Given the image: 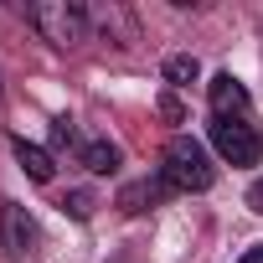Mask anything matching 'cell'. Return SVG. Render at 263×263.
<instances>
[{"label":"cell","instance_id":"cell-3","mask_svg":"<svg viewBox=\"0 0 263 263\" xmlns=\"http://www.w3.org/2000/svg\"><path fill=\"white\" fill-rule=\"evenodd\" d=\"M212 150L227 165H258L263 155V129L253 124V114H232V119H212Z\"/></svg>","mask_w":263,"mask_h":263},{"label":"cell","instance_id":"cell-10","mask_svg":"<svg viewBox=\"0 0 263 263\" xmlns=\"http://www.w3.org/2000/svg\"><path fill=\"white\" fill-rule=\"evenodd\" d=\"M62 212H72L78 222H88V217H93V196H88V191H67V196H62Z\"/></svg>","mask_w":263,"mask_h":263},{"label":"cell","instance_id":"cell-11","mask_svg":"<svg viewBox=\"0 0 263 263\" xmlns=\"http://www.w3.org/2000/svg\"><path fill=\"white\" fill-rule=\"evenodd\" d=\"M248 206L263 217V181H253V186H248Z\"/></svg>","mask_w":263,"mask_h":263},{"label":"cell","instance_id":"cell-1","mask_svg":"<svg viewBox=\"0 0 263 263\" xmlns=\"http://www.w3.org/2000/svg\"><path fill=\"white\" fill-rule=\"evenodd\" d=\"M160 181H165L171 191H181V196H191V191H212L217 165H212V155H206L201 140L176 135V140L165 145V155H160Z\"/></svg>","mask_w":263,"mask_h":263},{"label":"cell","instance_id":"cell-2","mask_svg":"<svg viewBox=\"0 0 263 263\" xmlns=\"http://www.w3.org/2000/svg\"><path fill=\"white\" fill-rule=\"evenodd\" d=\"M26 21L36 26L42 42H52V47H78V42H88L93 11L78 6V0H36V6H26Z\"/></svg>","mask_w":263,"mask_h":263},{"label":"cell","instance_id":"cell-6","mask_svg":"<svg viewBox=\"0 0 263 263\" xmlns=\"http://www.w3.org/2000/svg\"><path fill=\"white\" fill-rule=\"evenodd\" d=\"M72 150H78V160H83L93 176H114V171H119V150H114L103 135H78Z\"/></svg>","mask_w":263,"mask_h":263},{"label":"cell","instance_id":"cell-7","mask_svg":"<svg viewBox=\"0 0 263 263\" xmlns=\"http://www.w3.org/2000/svg\"><path fill=\"white\" fill-rule=\"evenodd\" d=\"M160 196H171L165 181H135V186H124V191H119V206H124V212H150Z\"/></svg>","mask_w":263,"mask_h":263},{"label":"cell","instance_id":"cell-8","mask_svg":"<svg viewBox=\"0 0 263 263\" xmlns=\"http://www.w3.org/2000/svg\"><path fill=\"white\" fill-rule=\"evenodd\" d=\"M16 160H21V171L31 176V181H52V155L42 150V145H31V140H16Z\"/></svg>","mask_w":263,"mask_h":263},{"label":"cell","instance_id":"cell-4","mask_svg":"<svg viewBox=\"0 0 263 263\" xmlns=\"http://www.w3.org/2000/svg\"><path fill=\"white\" fill-rule=\"evenodd\" d=\"M0 242H6L11 258H31V253L42 248V227H36V217H31L21 201H6V206H0Z\"/></svg>","mask_w":263,"mask_h":263},{"label":"cell","instance_id":"cell-9","mask_svg":"<svg viewBox=\"0 0 263 263\" xmlns=\"http://www.w3.org/2000/svg\"><path fill=\"white\" fill-rule=\"evenodd\" d=\"M196 78H201L196 57H186V52H181V57H171V62H165V83H171V88H191Z\"/></svg>","mask_w":263,"mask_h":263},{"label":"cell","instance_id":"cell-5","mask_svg":"<svg viewBox=\"0 0 263 263\" xmlns=\"http://www.w3.org/2000/svg\"><path fill=\"white\" fill-rule=\"evenodd\" d=\"M206 98H212V119H232V114H253V98H248V88H242V83H237L232 72L212 78Z\"/></svg>","mask_w":263,"mask_h":263},{"label":"cell","instance_id":"cell-12","mask_svg":"<svg viewBox=\"0 0 263 263\" xmlns=\"http://www.w3.org/2000/svg\"><path fill=\"white\" fill-rule=\"evenodd\" d=\"M237 263H263V248H248V253H242Z\"/></svg>","mask_w":263,"mask_h":263}]
</instances>
